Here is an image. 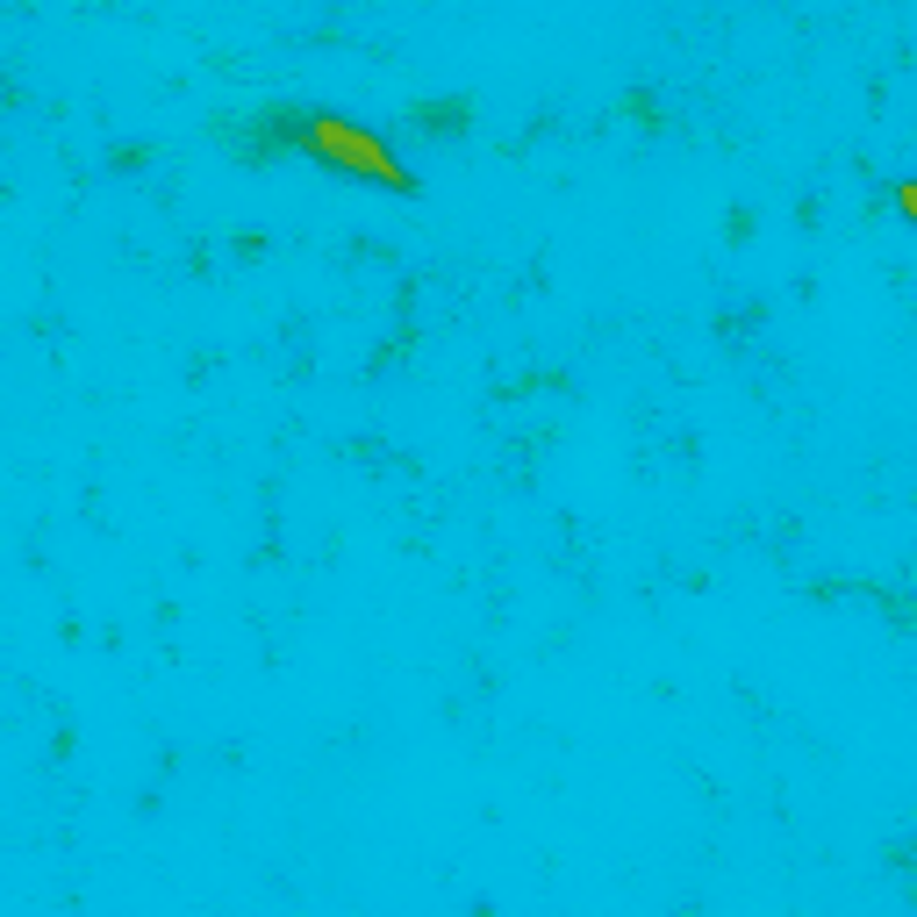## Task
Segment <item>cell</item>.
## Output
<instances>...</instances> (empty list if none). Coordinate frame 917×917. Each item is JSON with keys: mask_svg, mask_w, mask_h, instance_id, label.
<instances>
[{"mask_svg": "<svg viewBox=\"0 0 917 917\" xmlns=\"http://www.w3.org/2000/svg\"><path fill=\"white\" fill-rule=\"evenodd\" d=\"M903 208H910V215H917V187H903Z\"/></svg>", "mask_w": 917, "mask_h": 917, "instance_id": "7a4b0ae2", "label": "cell"}, {"mask_svg": "<svg viewBox=\"0 0 917 917\" xmlns=\"http://www.w3.org/2000/svg\"><path fill=\"white\" fill-rule=\"evenodd\" d=\"M295 137L309 144L323 165H345V173H359V179H381V187H409V173L395 165V151H387L373 129H359V122H345V115H301L295 122Z\"/></svg>", "mask_w": 917, "mask_h": 917, "instance_id": "6da1fadb", "label": "cell"}]
</instances>
